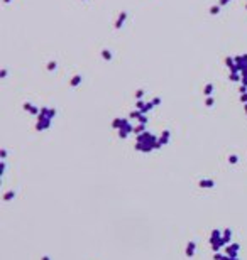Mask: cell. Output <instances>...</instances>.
Instances as JSON below:
<instances>
[{"label":"cell","instance_id":"1","mask_svg":"<svg viewBox=\"0 0 247 260\" xmlns=\"http://www.w3.org/2000/svg\"><path fill=\"white\" fill-rule=\"evenodd\" d=\"M186 253H188V255H193V253H195V242H191V243L188 245V248H186Z\"/></svg>","mask_w":247,"mask_h":260},{"label":"cell","instance_id":"2","mask_svg":"<svg viewBox=\"0 0 247 260\" xmlns=\"http://www.w3.org/2000/svg\"><path fill=\"white\" fill-rule=\"evenodd\" d=\"M200 186L201 187H212L213 186V181H200Z\"/></svg>","mask_w":247,"mask_h":260},{"label":"cell","instance_id":"3","mask_svg":"<svg viewBox=\"0 0 247 260\" xmlns=\"http://www.w3.org/2000/svg\"><path fill=\"white\" fill-rule=\"evenodd\" d=\"M12 196H14V192H7V196H5V199H12Z\"/></svg>","mask_w":247,"mask_h":260},{"label":"cell","instance_id":"4","mask_svg":"<svg viewBox=\"0 0 247 260\" xmlns=\"http://www.w3.org/2000/svg\"><path fill=\"white\" fill-rule=\"evenodd\" d=\"M42 260H49V259H47V257H44V259H42Z\"/></svg>","mask_w":247,"mask_h":260}]
</instances>
